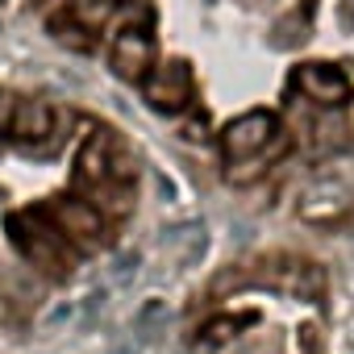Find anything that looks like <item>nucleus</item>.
Masks as SVG:
<instances>
[{
    "mask_svg": "<svg viewBox=\"0 0 354 354\" xmlns=\"http://www.w3.org/2000/svg\"><path fill=\"white\" fill-rule=\"evenodd\" d=\"M9 230H13V246L34 263V267H42V271H50V275H67V246H63V234L46 221V213L42 209H30V213H21V217H13L9 221Z\"/></svg>",
    "mask_w": 354,
    "mask_h": 354,
    "instance_id": "nucleus-1",
    "label": "nucleus"
},
{
    "mask_svg": "<svg viewBox=\"0 0 354 354\" xmlns=\"http://www.w3.org/2000/svg\"><path fill=\"white\" fill-rule=\"evenodd\" d=\"M271 138H279L275 117H271V113H246V117H238V121L225 125V133H221V150H225L230 162H238V158H254V154H263Z\"/></svg>",
    "mask_w": 354,
    "mask_h": 354,
    "instance_id": "nucleus-2",
    "label": "nucleus"
},
{
    "mask_svg": "<svg viewBox=\"0 0 354 354\" xmlns=\"http://www.w3.org/2000/svg\"><path fill=\"white\" fill-rule=\"evenodd\" d=\"M146 100L158 113H180L192 100V71L188 63H162L154 67V75L146 80Z\"/></svg>",
    "mask_w": 354,
    "mask_h": 354,
    "instance_id": "nucleus-3",
    "label": "nucleus"
},
{
    "mask_svg": "<svg viewBox=\"0 0 354 354\" xmlns=\"http://www.w3.org/2000/svg\"><path fill=\"white\" fill-rule=\"evenodd\" d=\"M154 67V42L146 30H121L113 42V71L121 80H146V71Z\"/></svg>",
    "mask_w": 354,
    "mask_h": 354,
    "instance_id": "nucleus-4",
    "label": "nucleus"
},
{
    "mask_svg": "<svg viewBox=\"0 0 354 354\" xmlns=\"http://www.w3.org/2000/svg\"><path fill=\"white\" fill-rule=\"evenodd\" d=\"M50 217H55V230H59L63 238L84 242V246H96L100 234H104L100 213H96L88 201H59V205L50 209Z\"/></svg>",
    "mask_w": 354,
    "mask_h": 354,
    "instance_id": "nucleus-5",
    "label": "nucleus"
},
{
    "mask_svg": "<svg viewBox=\"0 0 354 354\" xmlns=\"http://www.w3.org/2000/svg\"><path fill=\"white\" fill-rule=\"evenodd\" d=\"M296 84H300V92H304L308 100H317V104H337V100H346V92H350V80H346L337 67H329V63L300 67Z\"/></svg>",
    "mask_w": 354,
    "mask_h": 354,
    "instance_id": "nucleus-6",
    "label": "nucleus"
},
{
    "mask_svg": "<svg viewBox=\"0 0 354 354\" xmlns=\"http://www.w3.org/2000/svg\"><path fill=\"white\" fill-rule=\"evenodd\" d=\"M113 138L100 129V133H92L88 142H84V150H80V158H75V184H84V188H96V184H104L109 180V158H113Z\"/></svg>",
    "mask_w": 354,
    "mask_h": 354,
    "instance_id": "nucleus-7",
    "label": "nucleus"
},
{
    "mask_svg": "<svg viewBox=\"0 0 354 354\" xmlns=\"http://www.w3.org/2000/svg\"><path fill=\"white\" fill-rule=\"evenodd\" d=\"M50 129H55V109H50L46 100H21L13 125H9V133L21 138V142H38V138H46Z\"/></svg>",
    "mask_w": 354,
    "mask_h": 354,
    "instance_id": "nucleus-8",
    "label": "nucleus"
},
{
    "mask_svg": "<svg viewBox=\"0 0 354 354\" xmlns=\"http://www.w3.org/2000/svg\"><path fill=\"white\" fill-rule=\"evenodd\" d=\"M117 13V0H71V5L63 9V17L67 21H75L84 34H92V30H100V26H109V17Z\"/></svg>",
    "mask_w": 354,
    "mask_h": 354,
    "instance_id": "nucleus-9",
    "label": "nucleus"
},
{
    "mask_svg": "<svg viewBox=\"0 0 354 354\" xmlns=\"http://www.w3.org/2000/svg\"><path fill=\"white\" fill-rule=\"evenodd\" d=\"M17 96L13 92H0V133H9V125H13V117H17Z\"/></svg>",
    "mask_w": 354,
    "mask_h": 354,
    "instance_id": "nucleus-10",
    "label": "nucleus"
},
{
    "mask_svg": "<svg viewBox=\"0 0 354 354\" xmlns=\"http://www.w3.org/2000/svg\"><path fill=\"white\" fill-rule=\"evenodd\" d=\"M133 267H138V254H125V259H121V267H117V275H121V279H125V275H129V271H133Z\"/></svg>",
    "mask_w": 354,
    "mask_h": 354,
    "instance_id": "nucleus-11",
    "label": "nucleus"
},
{
    "mask_svg": "<svg viewBox=\"0 0 354 354\" xmlns=\"http://www.w3.org/2000/svg\"><path fill=\"white\" fill-rule=\"evenodd\" d=\"M67 317H71V308H67V304H63V308H55V313H50V317H46V325H63V321H67Z\"/></svg>",
    "mask_w": 354,
    "mask_h": 354,
    "instance_id": "nucleus-12",
    "label": "nucleus"
},
{
    "mask_svg": "<svg viewBox=\"0 0 354 354\" xmlns=\"http://www.w3.org/2000/svg\"><path fill=\"white\" fill-rule=\"evenodd\" d=\"M30 5H46V0H30Z\"/></svg>",
    "mask_w": 354,
    "mask_h": 354,
    "instance_id": "nucleus-13",
    "label": "nucleus"
}]
</instances>
